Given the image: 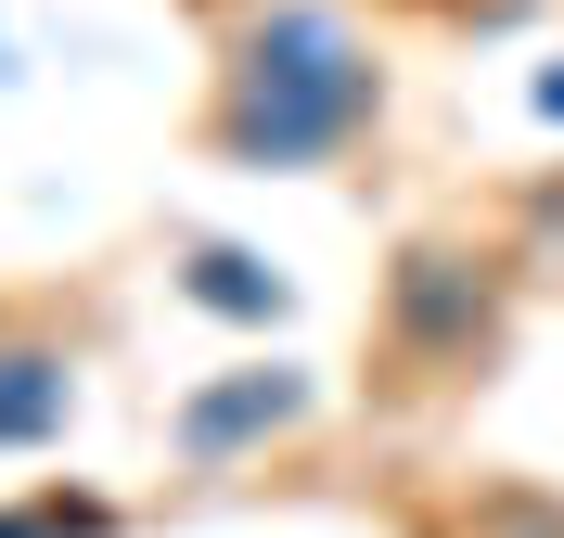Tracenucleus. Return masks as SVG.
I'll list each match as a JSON object with an SVG mask.
<instances>
[{"label":"nucleus","instance_id":"obj_6","mask_svg":"<svg viewBox=\"0 0 564 538\" xmlns=\"http://www.w3.org/2000/svg\"><path fill=\"white\" fill-rule=\"evenodd\" d=\"M488 244L513 256V283H564V167H527V179H513V206H500Z\"/></svg>","mask_w":564,"mask_h":538},{"label":"nucleus","instance_id":"obj_5","mask_svg":"<svg viewBox=\"0 0 564 538\" xmlns=\"http://www.w3.org/2000/svg\"><path fill=\"white\" fill-rule=\"evenodd\" d=\"M167 295L206 308V321H231V333H282L295 321V270H282L270 244H231V231H193V244L167 256Z\"/></svg>","mask_w":564,"mask_h":538},{"label":"nucleus","instance_id":"obj_4","mask_svg":"<svg viewBox=\"0 0 564 538\" xmlns=\"http://www.w3.org/2000/svg\"><path fill=\"white\" fill-rule=\"evenodd\" d=\"M77 424V333L0 308V462H26Z\"/></svg>","mask_w":564,"mask_h":538},{"label":"nucleus","instance_id":"obj_7","mask_svg":"<svg viewBox=\"0 0 564 538\" xmlns=\"http://www.w3.org/2000/svg\"><path fill=\"white\" fill-rule=\"evenodd\" d=\"M129 513L104 487H26V501H0V538H116Z\"/></svg>","mask_w":564,"mask_h":538},{"label":"nucleus","instance_id":"obj_2","mask_svg":"<svg viewBox=\"0 0 564 538\" xmlns=\"http://www.w3.org/2000/svg\"><path fill=\"white\" fill-rule=\"evenodd\" d=\"M513 295L527 283H513V256L488 231H398L386 283H372V359L411 397H462L513 347Z\"/></svg>","mask_w":564,"mask_h":538},{"label":"nucleus","instance_id":"obj_8","mask_svg":"<svg viewBox=\"0 0 564 538\" xmlns=\"http://www.w3.org/2000/svg\"><path fill=\"white\" fill-rule=\"evenodd\" d=\"M527 103H539V129H564V52H552V65L527 77Z\"/></svg>","mask_w":564,"mask_h":538},{"label":"nucleus","instance_id":"obj_1","mask_svg":"<svg viewBox=\"0 0 564 538\" xmlns=\"http://www.w3.org/2000/svg\"><path fill=\"white\" fill-rule=\"evenodd\" d=\"M372 129H386V52L347 0H231L206 116H193V142L218 167L308 179V167H347Z\"/></svg>","mask_w":564,"mask_h":538},{"label":"nucleus","instance_id":"obj_9","mask_svg":"<svg viewBox=\"0 0 564 538\" xmlns=\"http://www.w3.org/2000/svg\"><path fill=\"white\" fill-rule=\"evenodd\" d=\"M398 13H462V0H398Z\"/></svg>","mask_w":564,"mask_h":538},{"label":"nucleus","instance_id":"obj_3","mask_svg":"<svg viewBox=\"0 0 564 538\" xmlns=\"http://www.w3.org/2000/svg\"><path fill=\"white\" fill-rule=\"evenodd\" d=\"M321 424V372L308 359H231V372H206V385L167 410V449L193 474H245L257 449H282V436Z\"/></svg>","mask_w":564,"mask_h":538},{"label":"nucleus","instance_id":"obj_10","mask_svg":"<svg viewBox=\"0 0 564 538\" xmlns=\"http://www.w3.org/2000/svg\"><path fill=\"white\" fill-rule=\"evenodd\" d=\"M0 77H26V65H13V39H0Z\"/></svg>","mask_w":564,"mask_h":538}]
</instances>
